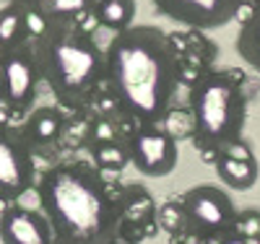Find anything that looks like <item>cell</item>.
Segmentation results:
<instances>
[{
    "label": "cell",
    "mask_w": 260,
    "mask_h": 244,
    "mask_svg": "<svg viewBox=\"0 0 260 244\" xmlns=\"http://www.w3.org/2000/svg\"><path fill=\"white\" fill-rule=\"evenodd\" d=\"M247 96L232 71H206L190 88V132L201 151H221L242 141Z\"/></svg>",
    "instance_id": "277c9868"
},
{
    "label": "cell",
    "mask_w": 260,
    "mask_h": 244,
    "mask_svg": "<svg viewBox=\"0 0 260 244\" xmlns=\"http://www.w3.org/2000/svg\"><path fill=\"white\" fill-rule=\"evenodd\" d=\"M216 174H219V180L229 190L247 192L257 182L260 166H257L255 156H224V153H219V159H216Z\"/></svg>",
    "instance_id": "4fadbf2b"
},
{
    "label": "cell",
    "mask_w": 260,
    "mask_h": 244,
    "mask_svg": "<svg viewBox=\"0 0 260 244\" xmlns=\"http://www.w3.org/2000/svg\"><path fill=\"white\" fill-rule=\"evenodd\" d=\"M117 200V239L125 244H136L146 236H154L159 229L156 200L146 187L130 185L122 187Z\"/></svg>",
    "instance_id": "30bf717a"
},
{
    "label": "cell",
    "mask_w": 260,
    "mask_h": 244,
    "mask_svg": "<svg viewBox=\"0 0 260 244\" xmlns=\"http://www.w3.org/2000/svg\"><path fill=\"white\" fill-rule=\"evenodd\" d=\"M151 3L169 21L198 31H213L232 24L242 8V0H151Z\"/></svg>",
    "instance_id": "9c48e42d"
},
{
    "label": "cell",
    "mask_w": 260,
    "mask_h": 244,
    "mask_svg": "<svg viewBox=\"0 0 260 244\" xmlns=\"http://www.w3.org/2000/svg\"><path fill=\"white\" fill-rule=\"evenodd\" d=\"M182 211H185V224L187 236L201 239L206 244H213L229 234H234V221L237 208L232 203L229 192L213 185H195L182 197Z\"/></svg>",
    "instance_id": "5b68a950"
},
{
    "label": "cell",
    "mask_w": 260,
    "mask_h": 244,
    "mask_svg": "<svg viewBox=\"0 0 260 244\" xmlns=\"http://www.w3.org/2000/svg\"><path fill=\"white\" fill-rule=\"evenodd\" d=\"M234 234L247 241H260V211H242L237 213Z\"/></svg>",
    "instance_id": "44dd1931"
},
{
    "label": "cell",
    "mask_w": 260,
    "mask_h": 244,
    "mask_svg": "<svg viewBox=\"0 0 260 244\" xmlns=\"http://www.w3.org/2000/svg\"><path fill=\"white\" fill-rule=\"evenodd\" d=\"M0 241L3 244H55L47 216L26 205H8L0 213Z\"/></svg>",
    "instance_id": "8fae6325"
},
{
    "label": "cell",
    "mask_w": 260,
    "mask_h": 244,
    "mask_svg": "<svg viewBox=\"0 0 260 244\" xmlns=\"http://www.w3.org/2000/svg\"><path fill=\"white\" fill-rule=\"evenodd\" d=\"M117 138H122V135H120L115 120H110V117H96V120L89 122V132H86V141H89V146H91V143H104V141H117Z\"/></svg>",
    "instance_id": "ffe728a7"
},
{
    "label": "cell",
    "mask_w": 260,
    "mask_h": 244,
    "mask_svg": "<svg viewBox=\"0 0 260 244\" xmlns=\"http://www.w3.org/2000/svg\"><path fill=\"white\" fill-rule=\"evenodd\" d=\"M89 156H91V164L102 174L104 171H122L130 164V151H127V141L125 138L91 143L89 146Z\"/></svg>",
    "instance_id": "2e32d148"
},
{
    "label": "cell",
    "mask_w": 260,
    "mask_h": 244,
    "mask_svg": "<svg viewBox=\"0 0 260 244\" xmlns=\"http://www.w3.org/2000/svg\"><path fill=\"white\" fill-rule=\"evenodd\" d=\"M39 78L42 71L34 44H21L16 50L0 52V101L11 112H26L34 107Z\"/></svg>",
    "instance_id": "8992f818"
},
{
    "label": "cell",
    "mask_w": 260,
    "mask_h": 244,
    "mask_svg": "<svg viewBox=\"0 0 260 244\" xmlns=\"http://www.w3.org/2000/svg\"><path fill=\"white\" fill-rule=\"evenodd\" d=\"M6 3H16V6H26L29 8V6H39L42 0H6Z\"/></svg>",
    "instance_id": "603a6c76"
},
{
    "label": "cell",
    "mask_w": 260,
    "mask_h": 244,
    "mask_svg": "<svg viewBox=\"0 0 260 244\" xmlns=\"http://www.w3.org/2000/svg\"><path fill=\"white\" fill-rule=\"evenodd\" d=\"M127 141V151H130V164H133L143 177H169L177 169L180 161V148H177V138L167 132L159 125H141L136 127Z\"/></svg>",
    "instance_id": "ba28073f"
},
{
    "label": "cell",
    "mask_w": 260,
    "mask_h": 244,
    "mask_svg": "<svg viewBox=\"0 0 260 244\" xmlns=\"http://www.w3.org/2000/svg\"><path fill=\"white\" fill-rule=\"evenodd\" d=\"M234 47H237V55H240L250 68L260 71V8L240 26Z\"/></svg>",
    "instance_id": "e0dca14e"
},
{
    "label": "cell",
    "mask_w": 260,
    "mask_h": 244,
    "mask_svg": "<svg viewBox=\"0 0 260 244\" xmlns=\"http://www.w3.org/2000/svg\"><path fill=\"white\" fill-rule=\"evenodd\" d=\"M65 130V115L60 107H39L29 115L26 125H24V138L29 141V146H52L60 141Z\"/></svg>",
    "instance_id": "7c38bea8"
},
{
    "label": "cell",
    "mask_w": 260,
    "mask_h": 244,
    "mask_svg": "<svg viewBox=\"0 0 260 244\" xmlns=\"http://www.w3.org/2000/svg\"><path fill=\"white\" fill-rule=\"evenodd\" d=\"M39 71L62 107L81 109L107 81L104 50L78 24L52 21L50 31L34 42Z\"/></svg>",
    "instance_id": "3957f363"
},
{
    "label": "cell",
    "mask_w": 260,
    "mask_h": 244,
    "mask_svg": "<svg viewBox=\"0 0 260 244\" xmlns=\"http://www.w3.org/2000/svg\"><path fill=\"white\" fill-rule=\"evenodd\" d=\"M107 83L120 112L141 125H159L180 86V57L169 34L151 24H133L104 50Z\"/></svg>",
    "instance_id": "6da1fadb"
},
{
    "label": "cell",
    "mask_w": 260,
    "mask_h": 244,
    "mask_svg": "<svg viewBox=\"0 0 260 244\" xmlns=\"http://www.w3.org/2000/svg\"><path fill=\"white\" fill-rule=\"evenodd\" d=\"M39 211L55 244H110L117 239V200L91 161H60L37 180Z\"/></svg>",
    "instance_id": "7a4b0ae2"
},
{
    "label": "cell",
    "mask_w": 260,
    "mask_h": 244,
    "mask_svg": "<svg viewBox=\"0 0 260 244\" xmlns=\"http://www.w3.org/2000/svg\"><path fill=\"white\" fill-rule=\"evenodd\" d=\"M96 0H42L37 6L50 21H60V24H78V18L86 13H94Z\"/></svg>",
    "instance_id": "ac0fdd59"
},
{
    "label": "cell",
    "mask_w": 260,
    "mask_h": 244,
    "mask_svg": "<svg viewBox=\"0 0 260 244\" xmlns=\"http://www.w3.org/2000/svg\"><path fill=\"white\" fill-rule=\"evenodd\" d=\"M156 221H159V229H161V231H167L169 236H182V234L187 231L182 203H180V200H172V197H169V200L159 208Z\"/></svg>",
    "instance_id": "d6986e66"
},
{
    "label": "cell",
    "mask_w": 260,
    "mask_h": 244,
    "mask_svg": "<svg viewBox=\"0 0 260 244\" xmlns=\"http://www.w3.org/2000/svg\"><path fill=\"white\" fill-rule=\"evenodd\" d=\"M110 244H125V241H120V239H115V241H110Z\"/></svg>",
    "instance_id": "cb8c5ba5"
},
{
    "label": "cell",
    "mask_w": 260,
    "mask_h": 244,
    "mask_svg": "<svg viewBox=\"0 0 260 244\" xmlns=\"http://www.w3.org/2000/svg\"><path fill=\"white\" fill-rule=\"evenodd\" d=\"M31 187H37L31 146L21 130L0 122V197L18 200Z\"/></svg>",
    "instance_id": "52a82bcc"
},
{
    "label": "cell",
    "mask_w": 260,
    "mask_h": 244,
    "mask_svg": "<svg viewBox=\"0 0 260 244\" xmlns=\"http://www.w3.org/2000/svg\"><path fill=\"white\" fill-rule=\"evenodd\" d=\"M213 244H260V241H247V239L237 236V234H229V236H224V239H219V241H213Z\"/></svg>",
    "instance_id": "7402d4cb"
},
{
    "label": "cell",
    "mask_w": 260,
    "mask_h": 244,
    "mask_svg": "<svg viewBox=\"0 0 260 244\" xmlns=\"http://www.w3.org/2000/svg\"><path fill=\"white\" fill-rule=\"evenodd\" d=\"M136 11H138L136 0H96L94 18H96L99 26L120 34V31L133 26Z\"/></svg>",
    "instance_id": "9a60e30c"
},
{
    "label": "cell",
    "mask_w": 260,
    "mask_h": 244,
    "mask_svg": "<svg viewBox=\"0 0 260 244\" xmlns=\"http://www.w3.org/2000/svg\"><path fill=\"white\" fill-rule=\"evenodd\" d=\"M21 44H31L26 29V6L6 3L0 8V52L16 50Z\"/></svg>",
    "instance_id": "5bb4252c"
}]
</instances>
